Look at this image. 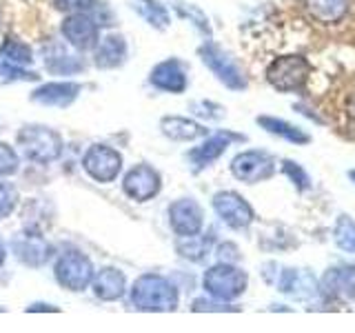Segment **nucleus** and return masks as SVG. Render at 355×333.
<instances>
[{
  "mask_svg": "<svg viewBox=\"0 0 355 333\" xmlns=\"http://www.w3.org/2000/svg\"><path fill=\"white\" fill-rule=\"evenodd\" d=\"M244 47L253 74L342 140L355 142V0L336 18H313L282 0L253 22Z\"/></svg>",
  "mask_w": 355,
  "mask_h": 333,
  "instance_id": "obj_1",
  "label": "nucleus"
},
{
  "mask_svg": "<svg viewBox=\"0 0 355 333\" xmlns=\"http://www.w3.org/2000/svg\"><path fill=\"white\" fill-rule=\"evenodd\" d=\"M131 302L138 311H175L178 289L158 273H144L131 287Z\"/></svg>",
  "mask_w": 355,
  "mask_h": 333,
  "instance_id": "obj_2",
  "label": "nucleus"
},
{
  "mask_svg": "<svg viewBox=\"0 0 355 333\" xmlns=\"http://www.w3.org/2000/svg\"><path fill=\"white\" fill-rule=\"evenodd\" d=\"M18 147L22 149V155L31 162L49 164L60 158L62 153V136L44 125H25L18 131Z\"/></svg>",
  "mask_w": 355,
  "mask_h": 333,
  "instance_id": "obj_3",
  "label": "nucleus"
},
{
  "mask_svg": "<svg viewBox=\"0 0 355 333\" xmlns=\"http://www.w3.org/2000/svg\"><path fill=\"white\" fill-rule=\"evenodd\" d=\"M94 262L89 255L80 251H67L62 253L53 266V278L67 291H85L87 287H92L94 280Z\"/></svg>",
  "mask_w": 355,
  "mask_h": 333,
  "instance_id": "obj_4",
  "label": "nucleus"
},
{
  "mask_svg": "<svg viewBox=\"0 0 355 333\" xmlns=\"http://www.w3.org/2000/svg\"><path fill=\"white\" fill-rule=\"evenodd\" d=\"M247 282H249L247 273L229 262H220L216 266H211L202 280L205 291L211 298L220 300V302H229V300H236L238 296H242V291L247 289Z\"/></svg>",
  "mask_w": 355,
  "mask_h": 333,
  "instance_id": "obj_5",
  "label": "nucleus"
},
{
  "mask_svg": "<svg viewBox=\"0 0 355 333\" xmlns=\"http://www.w3.org/2000/svg\"><path fill=\"white\" fill-rule=\"evenodd\" d=\"M83 169L96 182H114L122 169V155L107 144H92L83 155Z\"/></svg>",
  "mask_w": 355,
  "mask_h": 333,
  "instance_id": "obj_6",
  "label": "nucleus"
},
{
  "mask_svg": "<svg viewBox=\"0 0 355 333\" xmlns=\"http://www.w3.org/2000/svg\"><path fill=\"white\" fill-rule=\"evenodd\" d=\"M198 53H200V58H202V62L216 74L220 83H225L229 89H236V92L247 89V78L242 76L238 62L233 60L227 51H222L218 44L207 42L198 49Z\"/></svg>",
  "mask_w": 355,
  "mask_h": 333,
  "instance_id": "obj_7",
  "label": "nucleus"
},
{
  "mask_svg": "<svg viewBox=\"0 0 355 333\" xmlns=\"http://www.w3.org/2000/svg\"><path fill=\"white\" fill-rule=\"evenodd\" d=\"M62 38L78 51H94L100 40L98 20L89 11H78V14H67L60 25Z\"/></svg>",
  "mask_w": 355,
  "mask_h": 333,
  "instance_id": "obj_8",
  "label": "nucleus"
},
{
  "mask_svg": "<svg viewBox=\"0 0 355 333\" xmlns=\"http://www.w3.org/2000/svg\"><path fill=\"white\" fill-rule=\"evenodd\" d=\"M231 173L242 182L255 185L275 173V160L264 151H244L233 158Z\"/></svg>",
  "mask_w": 355,
  "mask_h": 333,
  "instance_id": "obj_9",
  "label": "nucleus"
},
{
  "mask_svg": "<svg viewBox=\"0 0 355 333\" xmlns=\"http://www.w3.org/2000/svg\"><path fill=\"white\" fill-rule=\"evenodd\" d=\"M162 178L149 164H136L122 178V191L136 203H147L160 194Z\"/></svg>",
  "mask_w": 355,
  "mask_h": 333,
  "instance_id": "obj_10",
  "label": "nucleus"
},
{
  "mask_svg": "<svg viewBox=\"0 0 355 333\" xmlns=\"http://www.w3.org/2000/svg\"><path fill=\"white\" fill-rule=\"evenodd\" d=\"M214 209L218 218L231 229H244L253 222L251 205L236 191H220L214 196Z\"/></svg>",
  "mask_w": 355,
  "mask_h": 333,
  "instance_id": "obj_11",
  "label": "nucleus"
},
{
  "mask_svg": "<svg viewBox=\"0 0 355 333\" xmlns=\"http://www.w3.org/2000/svg\"><path fill=\"white\" fill-rule=\"evenodd\" d=\"M71 49L73 47L69 42H49L42 51L47 71L53 76H73L85 71V60Z\"/></svg>",
  "mask_w": 355,
  "mask_h": 333,
  "instance_id": "obj_12",
  "label": "nucleus"
},
{
  "mask_svg": "<svg viewBox=\"0 0 355 333\" xmlns=\"http://www.w3.org/2000/svg\"><path fill=\"white\" fill-rule=\"evenodd\" d=\"M202 222H205L202 207L191 198H180L169 207V225L180 238L200 233Z\"/></svg>",
  "mask_w": 355,
  "mask_h": 333,
  "instance_id": "obj_13",
  "label": "nucleus"
},
{
  "mask_svg": "<svg viewBox=\"0 0 355 333\" xmlns=\"http://www.w3.org/2000/svg\"><path fill=\"white\" fill-rule=\"evenodd\" d=\"M83 87L71 80H58L40 85L36 92H31V103L47 105V107H69L80 96Z\"/></svg>",
  "mask_w": 355,
  "mask_h": 333,
  "instance_id": "obj_14",
  "label": "nucleus"
},
{
  "mask_svg": "<svg viewBox=\"0 0 355 333\" xmlns=\"http://www.w3.org/2000/svg\"><path fill=\"white\" fill-rule=\"evenodd\" d=\"M149 83L160 89V92H169V94H182L187 89V71L180 60L169 58L164 62H158L151 69Z\"/></svg>",
  "mask_w": 355,
  "mask_h": 333,
  "instance_id": "obj_15",
  "label": "nucleus"
},
{
  "mask_svg": "<svg viewBox=\"0 0 355 333\" xmlns=\"http://www.w3.org/2000/svg\"><path fill=\"white\" fill-rule=\"evenodd\" d=\"M11 247H14L16 258L27 266H42L51 255L49 242L38 233H25L11 242Z\"/></svg>",
  "mask_w": 355,
  "mask_h": 333,
  "instance_id": "obj_16",
  "label": "nucleus"
},
{
  "mask_svg": "<svg viewBox=\"0 0 355 333\" xmlns=\"http://www.w3.org/2000/svg\"><path fill=\"white\" fill-rule=\"evenodd\" d=\"M127 60V40L120 33H107L94 49V65L98 69H116Z\"/></svg>",
  "mask_w": 355,
  "mask_h": 333,
  "instance_id": "obj_17",
  "label": "nucleus"
},
{
  "mask_svg": "<svg viewBox=\"0 0 355 333\" xmlns=\"http://www.w3.org/2000/svg\"><path fill=\"white\" fill-rule=\"evenodd\" d=\"M92 291L96 293V298L105 300V302H114V300H120L127 291V278L116 266H105L94 273L92 280Z\"/></svg>",
  "mask_w": 355,
  "mask_h": 333,
  "instance_id": "obj_18",
  "label": "nucleus"
},
{
  "mask_svg": "<svg viewBox=\"0 0 355 333\" xmlns=\"http://www.w3.org/2000/svg\"><path fill=\"white\" fill-rule=\"evenodd\" d=\"M233 140H244V136H238V133H229V131H220L216 136H211L207 142H202L200 147H196L191 153H189V160H191L193 169L200 171L209 166L214 160H218L225 149L229 147V142Z\"/></svg>",
  "mask_w": 355,
  "mask_h": 333,
  "instance_id": "obj_19",
  "label": "nucleus"
},
{
  "mask_svg": "<svg viewBox=\"0 0 355 333\" xmlns=\"http://www.w3.org/2000/svg\"><path fill=\"white\" fill-rule=\"evenodd\" d=\"M160 129L166 138L171 140H180V142H189V140H198L207 136V129L198 122L189 120V118H180V116H166L160 120Z\"/></svg>",
  "mask_w": 355,
  "mask_h": 333,
  "instance_id": "obj_20",
  "label": "nucleus"
},
{
  "mask_svg": "<svg viewBox=\"0 0 355 333\" xmlns=\"http://www.w3.org/2000/svg\"><path fill=\"white\" fill-rule=\"evenodd\" d=\"M322 289L329 296H342L355 300V266H338V269H329Z\"/></svg>",
  "mask_w": 355,
  "mask_h": 333,
  "instance_id": "obj_21",
  "label": "nucleus"
},
{
  "mask_svg": "<svg viewBox=\"0 0 355 333\" xmlns=\"http://www.w3.org/2000/svg\"><path fill=\"white\" fill-rule=\"evenodd\" d=\"M133 9L158 31H164L171 22L169 11H166V7L158 3V0H133Z\"/></svg>",
  "mask_w": 355,
  "mask_h": 333,
  "instance_id": "obj_22",
  "label": "nucleus"
},
{
  "mask_svg": "<svg viewBox=\"0 0 355 333\" xmlns=\"http://www.w3.org/2000/svg\"><path fill=\"white\" fill-rule=\"evenodd\" d=\"M258 125H262L269 133H275V136L286 138L288 142H295V144H309L311 142L309 133H304L302 129H297L293 125H288V122H284V120H277V118H271V116H260Z\"/></svg>",
  "mask_w": 355,
  "mask_h": 333,
  "instance_id": "obj_23",
  "label": "nucleus"
},
{
  "mask_svg": "<svg viewBox=\"0 0 355 333\" xmlns=\"http://www.w3.org/2000/svg\"><path fill=\"white\" fill-rule=\"evenodd\" d=\"M0 58H5L11 65H18V67H29L33 62V51L27 42L9 36L0 44Z\"/></svg>",
  "mask_w": 355,
  "mask_h": 333,
  "instance_id": "obj_24",
  "label": "nucleus"
},
{
  "mask_svg": "<svg viewBox=\"0 0 355 333\" xmlns=\"http://www.w3.org/2000/svg\"><path fill=\"white\" fill-rule=\"evenodd\" d=\"M333 236H336V244L342 251L355 253V220H351L349 216H340L336 229H333Z\"/></svg>",
  "mask_w": 355,
  "mask_h": 333,
  "instance_id": "obj_25",
  "label": "nucleus"
},
{
  "mask_svg": "<svg viewBox=\"0 0 355 333\" xmlns=\"http://www.w3.org/2000/svg\"><path fill=\"white\" fill-rule=\"evenodd\" d=\"M178 251H180L184 258L189 260H202L207 251H209V240L205 238H198V233L196 236H184L180 242H178Z\"/></svg>",
  "mask_w": 355,
  "mask_h": 333,
  "instance_id": "obj_26",
  "label": "nucleus"
},
{
  "mask_svg": "<svg viewBox=\"0 0 355 333\" xmlns=\"http://www.w3.org/2000/svg\"><path fill=\"white\" fill-rule=\"evenodd\" d=\"M0 80H7V83H36L38 74L25 71L22 67L11 65L9 60L0 58Z\"/></svg>",
  "mask_w": 355,
  "mask_h": 333,
  "instance_id": "obj_27",
  "label": "nucleus"
},
{
  "mask_svg": "<svg viewBox=\"0 0 355 333\" xmlns=\"http://www.w3.org/2000/svg\"><path fill=\"white\" fill-rule=\"evenodd\" d=\"M18 200L20 196H18L16 185L5 182V178H0V220H5L14 214Z\"/></svg>",
  "mask_w": 355,
  "mask_h": 333,
  "instance_id": "obj_28",
  "label": "nucleus"
},
{
  "mask_svg": "<svg viewBox=\"0 0 355 333\" xmlns=\"http://www.w3.org/2000/svg\"><path fill=\"white\" fill-rule=\"evenodd\" d=\"M18 153L7 142H0V178H9L18 171Z\"/></svg>",
  "mask_w": 355,
  "mask_h": 333,
  "instance_id": "obj_29",
  "label": "nucleus"
},
{
  "mask_svg": "<svg viewBox=\"0 0 355 333\" xmlns=\"http://www.w3.org/2000/svg\"><path fill=\"white\" fill-rule=\"evenodd\" d=\"M175 9H178V14H180V16H184V18H189V20H193V25H196L200 31L207 33V36H211V27H209L207 18L202 16V11L196 9L193 5H175Z\"/></svg>",
  "mask_w": 355,
  "mask_h": 333,
  "instance_id": "obj_30",
  "label": "nucleus"
},
{
  "mask_svg": "<svg viewBox=\"0 0 355 333\" xmlns=\"http://www.w3.org/2000/svg\"><path fill=\"white\" fill-rule=\"evenodd\" d=\"M53 5L64 14H78V11H94L96 0H53Z\"/></svg>",
  "mask_w": 355,
  "mask_h": 333,
  "instance_id": "obj_31",
  "label": "nucleus"
},
{
  "mask_svg": "<svg viewBox=\"0 0 355 333\" xmlns=\"http://www.w3.org/2000/svg\"><path fill=\"white\" fill-rule=\"evenodd\" d=\"M282 171L291 178L293 182H297V187L300 189H309V176L300 169V164H295V162H291V160H284V164H282Z\"/></svg>",
  "mask_w": 355,
  "mask_h": 333,
  "instance_id": "obj_32",
  "label": "nucleus"
},
{
  "mask_svg": "<svg viewBox=\"0 0 355 333\" xmlns=\"http://www.w3.org/2000/svg\"><path fill=\"white\" fill-rule=\"evenodd\" d=\"M27 311H29V314H33V311H58V309L51 307V305H31Z\"/></svg>",
  "mask_w": 355,
  "mask_h": 333,
  "instance_id": "obj_33",
  "label": "nucleus"
},
{
  "mask_svg": "<svg viewBox=\"0 0 355 333\" xmlns=\"http://www.w3.org/2000/svg\"><path fill=\"white\" fill-rule=\"evenodd\" d=\"M5 255H7V253H5V244H3V242H0V264H3V262H5Z\"/></svg>",
  "mask_w": 355,
  "mask_h": 333,
  "instance_id": "obj_34",
  "label": "nucleus"
},
{
  "mask_svg": "<svg viewBox=\"0 0 355 333\" xmlns=\"http://www.w3.org/2000/svg\"><path fill=\"white\" fill-rule=\"evenodd\" d=\"M349 178H351V180L355 182V171H349Z\"/></svg>",
  "mask_w": 355,
  "mask_h": 333,
  "instance_id": "obj_35",
  "label": "nucleus"
},
{
  "mask_svg": "<svg viewBox=\"0 0 355 333\" xmlns=\"http://www.w3.org/2000/svg\"><path fill=\"white\" fill-rule=\"evenodd\" d=\"M0 29H3V14H0Z\"/></svg>",
  "mask_w": 355,
  "mask_h": 333,
  "instance_id": "obj_36",
  "label": "nucleus"
}]
</instances>
